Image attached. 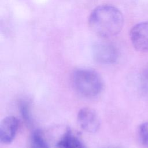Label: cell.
Masks as SVG:
<instances>
[{
	"label": "cell",
	"mask_w": 148,
	"mask_h": 148,
	"mask_svg": "<svg viewBox=\"0 0 148 148\" xmlns=\"http://www.w3.org/2000/svg\"><path fill=\"white\" fill-rule=\"evenodd\" d=\"M88 23L91 31L97 35L109 38L121 31L124 17L117 8L110 5H101L91 13Z\"/></svg>",
	"instance_id": "1"
},
{
	"label": "cell",
	"mask_w": 148,
	"mask_h": 148,
	"mask_svg": "<svg viewBox=\"0 0 148 148\" xmlns=\"http://www.w3.org/2000/svg\"><path fill=\"white\" fill-rule=\"evenodd\" d=\"M72 83L78 93L87 98L98 95L103 87L101 76L89 69H80L75 71L72 76Z\"/></svg>",
	"instance_id": "2"
},
{
	"label": "cell",
	"mask_w": 148,
	"mask_h": 148,
	"mask_svg": "<svg viewBox=\"0 0 148 148\" xmlns=\"http://www.w3.org/2000/svg\"><path fill=\"white\" fill-rule=\"evenodd\" d=\"M130 36L131 43L136 50L148 52V21L135 24L131 28Z\"/></svg>",
	"instance_id": "3"
},
{
	"label": "cell",
	"mask_w": 148,
	"mask_h": 148,
	"mask_svg": "<svg viewBox=\"0 0 148 148\" xmlns=\"http://www.w3.org/2000/svg\"><path fill=\"white\" fill-rule=\"evenodd\" d=\"M92 54L95 60L102 64L114 63L117 59L118 53L116 47L108 43H98L92 48Z\"/></svg>",
	"instance_id": "4"
},
{
	"label": "cell",
	"mask_w": 148,
	"mask_h": 148,
	"mask_svg": "<svg viewBox=\"0 0 148 148\" xmlns=\"http://www.w3.org/2000/svg\"><path fill=\"white\" fill-rule=\"evenodd\" d=\"M77 120L80 127L85 131L94 133L98 131L100 121L96 112L88 108H83L77 113Z\"/></svg>",
	"instance_id": "5"
},
{
	"label": "cell",
	"mask_w": 148,
	"mask_h": 148,
	"mask_svg": "<svg viewBox=\"0 0 148 148\" xmlns=\"http://www.w3.org/2000/svg\"><path fill=\"white\" fill-rule=\"evenodd\" d=\"M18 127V119L13 116L5 117L0 124V141L5 145L11 143L17 134Z\"/></svg>",
	"instance_id": "6"
},
{
	"label": "cell",
	"mask_w": 148,
	"mask_h": 148,
	"mask_svg": "<svg viewBox=\"0 0 148 148\" xmlns=\"http://www.w3.org/2000/svg\"><path fill=\"white\" fill-rule=\"evenodd\" d=\"M58 148H86L79 138L75 136L70 128H68L56 143Z\"/></svg>",
	"instance_id": "7"
},
{
	"label": "cell",
	"mask_w": 148,
	"mask_h": 148,
	"mask_svg": "<svg viewBox=\"0 0 148 148\" xmlns=\"http://www.w3.org/2000/svg\"><path fill=\"white\" fill-rule=\"evenodd\" d=\"M31 148H49L46 139L39 130L33 131L30 138Z\"/></svg>",
	"instance_id": "8"
},
{
	"label": "cell",
	"mask_w": 148,
	"mask_h": 148,
	"mask_svg": "<svg viewBox=\"0 0 148 148\" xmlns=\"http://www.w3.org/2000/svg\"><path fill=\"white\" fill-rule=\"evenodd\" d=\"M138 133L142 143L148 148V122H144L140 124Z\"/></svg>",
	"instance_id": "9"
},
{
	"label": "cell",
	"mask_w": 148,
	"mask_h": 148,
	"mask_svg": "<svg viewBox=\"0 0 148 148\" xmlns=\"http://www.w3.org/2000/svg\"><path fill=\"white\" fill-rule=\"evenodd\" d=\"M20 112L23 119L28 124L31 123V115L28 103L25 101H21L20 103Z\"/></svg>",
	"instance_id": "10"
},
{
	"label": "cell",
	"mask_w": 148,
	"mask_h": 148,
	"mask_svg": "<svg viewBox=\"0 0 148 148\" xmlns=\"http://www.w3.org/2000/svg\"><path fill=\"white\" fill-rule=\"evenodd\" d=\"M141 83L143 89L148 92V71L145 72L142 76Z\"/></svg>",
	"instance_id": "11"
}]
</instances>
